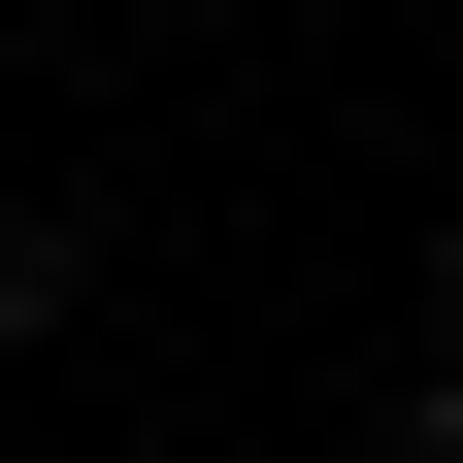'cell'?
I'll list each match as a JSON object with an SVG mask.
<instances>
[{
  "instance_id": "7a4b0ae2",
  "label": "cell",
  "mask_w": 463,
  "mask_h": 463,
  "mask_svg": "<svg viewBox=\"0 0 463 463\" xmlns=\"http://www.w3.org/2000/svg\"><path fill=\"white\" fill-rule=\"evenodd\" d=\"M364 463H463V430H430V397H364Z\"/></svg>"
},
{
  "instance_id": "6da1fadb",
  "label": "cell",
  "mask_w": 463,
  "mask_h": 463,
  "mask_svg": "<svg viewBox=\"0 0 463 463\" xmlns=\"http://www.w3.org/2000/svg\"><path fill=\"white\" fill-rule=\"evenodd\" d=\"M99 298V265H67V232H33V199H0V364H33V331H67Z\"/></svg>"
}]
</instances>
